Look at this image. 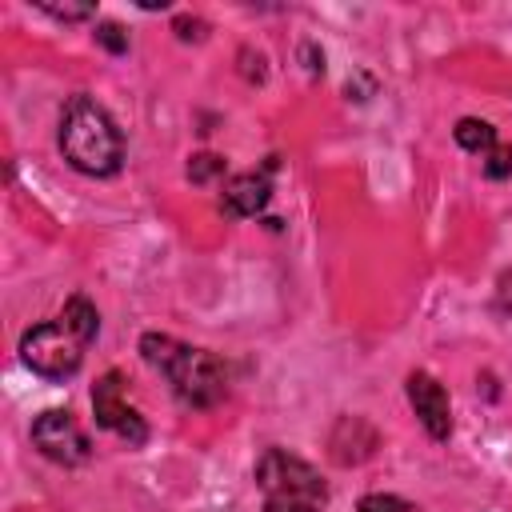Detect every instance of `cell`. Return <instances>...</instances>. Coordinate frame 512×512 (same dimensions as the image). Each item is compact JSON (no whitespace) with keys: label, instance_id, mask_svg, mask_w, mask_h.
I'll return each instance as SVG.
<instances>
[{"label":"cell","instance_id":"cell-2","mask_svg":"<svg viewBox=\"0 0 512 512\" xmlns=\"http://www.w3.org/2000/svg\"><path fill=\"white\" fill-rule=\"evenodd\" d=\"M60 152L84 176H116L124 164V136L96 100L72 96L60 116Z\"/></svg>","mask_w":512,"mask_h":512},{"label":"cell","instance_id":"cell-4","mask_svg":"<svg viewBox=\"0 0 512 512\" xmlns=\"http://www.w3.org/2000/svg\"><path fill=\"white\" fill-rule=\"evenodd\" d=\"M84 340L64 324V320H44V324H32L24 336H20V356L24 364L44 376V380H68L80 360H84Z\"/></svg>","mask_w":512,"mask_h":512},{"label":"cell","instance_id":"cell-10","mask_svg":"<svg viewBox=\"0 0 512 512\" xmlns=\"http://www.w3.org/2000/svg\"><path fill=\"white\" fill-rule=\"evenodd\" d=\"M456 144L464 148V152H480V156H488L500 140H496V128L488 124V120H476V116H464L460 124H456Z\"/></svg>","mask_w":512,"mask_h":512},{"label":"cell","instance_id":"cell-16","mask_svg":"<svg viewBox=\"0 0 512 512\" xmlns=\"http://www.w3.org/2000/svg\"><path fill=\"white\" fill-rule=\"evenodd\" d=\"M176 36H180V40H204V20L180 16V20H176Z\"/></svg>","mask_w":512,"mask_h":512},{"label":"cell","instance_id":"cell-12","mask_svg":"<svg viewBox=\"0 0 512 512\" xmlns=\"http://www.w3.org/2000/svg\"><path fill=\"white\" fill-rule=\"evenodd\" d=\"M484 176L488 180H508L512 176V144H496L484 156Z\"/></svg>","mask_w":512,"mask_h":512},{"label":"cell","instance_id":"cell-15","mask_svg":"<svg viewBox=\"0 0 512 512\" xmlns=\"http://www.w3.org/2000/svg\"><path fill=\"white\" fill-rule=\"evenodd\" d=\"M40 12H48L56 20H88L92 4H40Z\"/></svg>","mask_w":512,"mask_h":512},{"label":"cell","instance_id":"cell-7","mask_svg":"<svg viewBox=\"0 0 512 512\" xmlns=\"http://www.w3.org/2000/svg\"><path fill=\"white\" fill-rule=\"evenodd\" d=\"M408 404L416 412V420L424 424V432L432 440H448L452 436V404L444 384L432 372H412L408 376Z\"/></svg>","mask_w":512,"mask_h":512},{"label":"cell","instance_id":"cell-14","mask_svg":"<svg viewBox=\"0 0 512 512\" xmlns=\"http://www.w3.org/2000/svg\"><path fill=\"white\" fill-rule=\"evenodd\" d=\"M356 512H408V504L404 500H396V496H360V504H356Z\"/></svg>","mask_w":512,"mask_h":512},{"label":"cell","instance_id":"cell-3","mask_svg":"<svg viewBox=\"0 0 512 512\" xmlns=\"http://www.w3.org/2000/svg\"><path fill=\"white\" fill-rule=\"evenodd\" d=\"M256 488L264 500V512H320L328 500V488L320 472L284 452V448H264L256 460Z\"/></svg>","mask_w":512,"mask_h":512},{"label":"cell","instance_id":"cell-13","mask_svg":"<svg viewBox=\"0 0 512 512\" xmlns=\"http://www.w3.org/2000/svg\"><path fill=\"white\" fill-rule=\"evenodd\" d=\"M96 40H100L108 52H124V48H128V32H124L120 24H112V20L96 24Z\"/></svg>","mask_w":512,"mask_h":512},{"label":"cell","instance_id":"cell-6","mask_svg":"<svg viewBox=\"0 0 512 512\" xmlns=\"http://www.w3.org/2000/svg\"><path fill=\"white\" fill-rule=\"evenodd\" d=\"M32 440L36 448L56 460V464H84L92 456V444L84 436V428L64 412V408H48L32 420Z\"/></svg>","mask_w":512,"mask_h":512},{"label":"cell","instance_id":"cell-1","mask_svg":"<svg viewBox=\"0 0 512 512\" xmlns=\"http://www.w3.org/2000/svg\"><path fill=\"white\" fill-rule=\"evenodd\" d=\"M140 356L156 372H164L172 392L192 408H212L228 392V364L220 356L204 352V348H192V344H180L172 336L148 332V336H140Z\"/></svg>","mask_w":512,"mask_h":512},{"label":"cell","instance_id":"cell-5","mask_svg":"<svg viewBox=\"0 0 512 512\" xmlns=\"http://www.w3.org/2000/svg\"><path fill=\"white\" fill-rule=\"evenodd\" d=\"M92 412H96V424H100V428L116 432V436L128 440L132 448H140V444L148 440V424H144V416L124 400V376H120L116 368L96 380V388H92Z\"/></svg>","mask_w":512,"mask_h":512},{"label":"cell","instance_id":"cell-11","mask_svg":"<svg viewBox=\"0 0 512 512\" xmlns=\"http://www.w3.org/2000/svg\"><path fill=\"white\" fill-rule=\"evenodd\" d=\"M216 176H224V156H216V152H196V156L188 160V180H192V184H212Z\"/></svg>","mask_w":512,"mask_h":512},{"label":"cell","instance_id":"cell-9","mask_svg":"<svg viewBox=\"0 0 512 512\" xmlns=\"http://www.w3.org/2000/svg\"><path fill=\"white\" fill-rule=\"evenodd\" d=\"M60 320L84 340V344H92L96 340V332H100V316H96V308H92V300L88 296H68V304H64V312H60Z\"/></svg>","mask_w":512,"mask_h":512},{"label":"cell","instance_id":"cell-8","mask_svg":"<svg viewBox=\"0 0 512 512\" xmlns=\"http://www.w3.org/2000/svg\"><path fill=\"white\" fill-rule=\"evenodd\" d=\"M272 200V180L268 172H240L224 184V196H220V208L224 216L232 220H248L256 212H264V204Z\"/></svg>","mask_w":512,"mask_h":512}]
</instances>
